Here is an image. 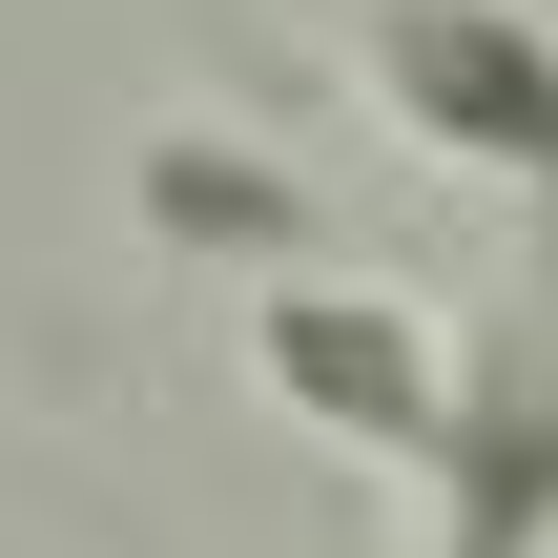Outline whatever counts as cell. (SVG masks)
I'll return each mask as SVG.
<instances>
[{"instance_id": "1", "label": "cell", "mask_w": 558, "mask_h": 558, "mask_svg": "<svg viewBox=\"0 0 558 558\" xmlns=\"http://www.w3.org/2000/svg\"><path fill=\"white\" fill-rule=\"evenodd\" d=\"M248 373L311 414V435H352L373 476H414V497H456L476 476V435H497V393L435 352V311H393V290H269L248 311Z\"/></svg>"}, {"instance_id": "2", "label": "cell", "mask_w": 558, "mask_h": 558, "mask_svg": "<svg viewBox=\"0 0 558 558\" xmlns=\"http://www.w3.org/2000/svg\"><path fill=\"white\" fill-rule=\"evenodd\" d=\"M352 83L393 104V145L518 186L558 228V21L538 0H373V21H352Z\"/></svg>"}, {"instance_id": "3", "label": "cell", "mask_w": 558, "mask_h": 558, "mask_svg": "<svg viewBox=\"0 0 558 558\" xmlns=\"http://www.w3.org/2000/svg\"><path fill=\"white\" fill-rule=\"evenodd\" d=\"M145 228H166V248H290L311 186L248 166V145H207V124H166V145H145Z\"/></svg>"}]
</instances>
